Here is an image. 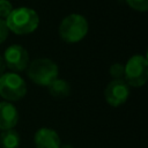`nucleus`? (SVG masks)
<instances>
[{"mask_svg":"<svg viewBox=\"0 0 148 148\" xmlns=\"http://www.w3.org/2000/svg\"><path fill=\"white\" fill-rule=\"evenodd\" d=\"M13 10V5L9 0H0V18L6 20V17Z\"/></svg>","mask_w":148,"mask_h":148,"instance_id":"nucleus-14","label":"nucleus"},{"mask_svg":"<svg viewBox=\"0 0 148 148\" xmlns=\"http://www.w3.org/2000/svg\"><path fill=\"white\" fill-rule=\"evenodd\" d=\"M5 68H6V64H5V60H3V58L0 56V76L3 74V72H5Z\"/></svg>","mask_w":148,"mask_h":148,"instance_id":"nucleus-16","label":"nucleus"},{"mask_svg":"<svg viewBox=\"0 0 148 148\" xmlns=\"http://www.w3.org/2000/svg\"><path fill=\"white\" fill-rule=\"evenodd\" d=\"M5 21L9 31L16 35L31 34L39 25V16L37 12L29 7L13 8Z\"/></svg>","mask_w":148,"mask_h":148,"instance_id":"nucleus-1","label":"nucleus"},{"mask_svg":"<svg viewBox=\"0 0 148 148\" xmlns=\"http://www.w3.org/2000/svg\"><path fill=\"white\" fill-rule=\"evenodd\" d=\"M58 72L59 71L56 62L46 58H39L29 65L28 76L34 83L47 87L57 79Z\"/></svg>","mask_w":148,"mask_h":148,"instance_id":"nucleus-3","label":"nucleus"},{"mask_svg":"<svg viewBox=\"0 0 148 148\" xmlns=\"http://www.w3.org/2000/svg\"><path fill=\"white\" fill-rule=\"evenodd\" d=\"M110 75L114 77V80H123L124 73H125V66L123 64H113L110 67Z\"/></svg>","mask_w":148,"mask_h":148,"instance_id":"nucleus-12","label":"nucleus"},{"mask_svg":"<svg viewBox=\"0 0 148 148\" xmlns=\"http://www.w3.org/2000/svg\"><path fill=\"white\" fill-rule=\"evenodd\" d=\"M8 32H9V29L6 24V21L0 18V44H2L7 39Z\"/></svg>","mask_w":148,"mask_h":148,"instance_id":"nucleus-15","label":"nucleus"},{"mask_svg":"<svg viewBox=\"0 0 148 148\" xmlns=\"http://www.w3.org/2000/svg\"><path fill=\"white\" fill-rule=\"evenodd\" d=\"M18 114L15 106L8 102L0 103V128L1 130H9L14 128L17 124Z\"/></svg>","mask_w":148,"mask_h":148,"instance_id":"nucleus-9","label":"nucleus"},{"mask_svg":"<svg viewBox=\"0 0 148 148\" xmlns=\"http://www.w3.org/2000/svg\"><path fill=\"white\" fill-rule=\"evenodd\" d=\"M60 148H74V147L71 145H64V146H60Z\"/></svg>","mask_w":148,"mask_h":148,"instance_id":"nucleus-17","label":"nucleus"},{"mask_svg":"<svg viewBox=\"0 0 148 148\" xmlns=\"http://www.w3.org/2000/svg\"><path fill=\"white\" fill-rule=\"evenodd\" d=\"M88 32V21L81 14H69L59 25V35L66 43H77L82 40Z\"/></svg>","mask_w":148,"mask_h":148,"instance_id":"nucleus-2","label":"nucleus"},{"mask_svg":"<svg viewBox=\"0 0 148 148\" xmlns=\"http://www.w3.org/2000/svg\"><path fill=\"white\" fill-rule=\"evenodd\" d=\"M126 3L138 12H146L148 9V0H126Z\"/></svg>","mask_w":148,"mask_h":148,"instance_id":"nucleus-13","label":"nucleus"},{"mask_svg":"<svg viewBox=\"0 0 148 148\" xmlns=\"http://www.w3.org/2000/svg\"><path fill=\"white\" fill-rule=\"evenodd\" d=\"M124 76L127 84L133 87H141L148 79V60L145 56H133L125 65Z\"/></svg>","mask_w":148,"mask_h":148,"instance_id":"nucleus-4","label":"nucleus"},{"mask_svg":"<svg viewBox=\"0 0 148 148\" xmlns=\"http://www.w3.org/2000/svg\"><path fill=\"white\" fill-rule=\"evenodd\" d=\"M3 60L7 67L14 72H22L29 65V54L28 51L17 44L8 46L3 54Z\"/></svg>","mask_w":148,"mask_h":148,"instance_id":"nucleus-6","label":"nucleus"},{"mask_svg":"<svg viewBox=\"0 0 148 148\" xmlns=\"http://www.w3.org/2000/svg\"><path fill=\"white\" fill-rule=\"evenodd\" d=\"M36 148H60V138L51 128H40L35 134Z\"/></svg>","mask_w":148,"mask_h":148,"instance_id":"nucleus-8","label":"nucleus"},{"mask_svg":"<svg viewBox=\"0 0 148 148\" xmlns=\"http://www.w3.org/2000/svg\"><path fill=\"white\" fill-rule=\"evenodd\" d=\"M0 141H1L2 148H17L20 146V135L13 128L5 130L1 133Z\"/></svg>","mask_w":148,"mask_h":148,"instance_id":"nucleus-10","label":"nucleus"},{"mask_svg":"<svg viewBox=\"0 0 148 148\" xmlns=\"http://www.w3.org/2000/svg\"><path fill=\"white\" fill-rule=\"evenodd\" d=\"M130 95L128 84L124 80H113L111 81L104 91L106 102L112 106H119L126 102Z\"/></svg>","mask_w":148,"mask_h":148,"instance_id":"nucleus-7","label":"nucleus"},{"mask_svg":"<svg viewBox=\"0 0 148 148\" xmlns=\"http://www.w3.org/2000/svg\"><path fill=\"white\" fill-rule=\"evenodd\" d=\"M27 84L24 80L15 74L7 73L0 76V96L7 101H18L24 97Z\"/></svg>","mask_w":148,"mask_h":148,"instance_id":"nucleus-5","label":"nucleus"},{"mask_svg":"<svg viewBox=\"0 0 148 148\" xmlns=\"http://www.w3.org/2000/svg\"><path fill=\"white\" fill-rule=\"evenodd\" d=\"M49 87V91L52 96L54 97H58V98H61V97H66L68 94H69V84L64 81V80H59V79H56Z\"/></svg>","mask_w":148,"mask_h":148,"instance_id":"nucleus-11","label":"nucleus"}]
</instances>
